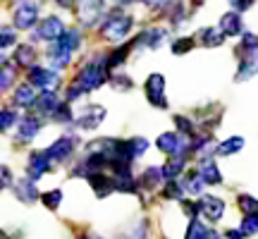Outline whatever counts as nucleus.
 <instances>
[{
	"mask_svg": "<svg viewBox=\"0 0 258 239\" xmlns=\"http://www.w3.org/2000/svg\"><path fill=\"white\" fill-rule=\"evenodd\" d=\"M241 46L246 48V50H256V48H258V38L253 36V34H244V36H241Z\"/></svg>",
	"mask_w": 258,
	"mask_h": 239,
	"instance_id": "44",
	"label": "nucleus"
},
{
	"mask_svg": "<svg viewBox=\"0 0 258 239\" xmlns=\"http://www.w3.org/2000/svg\"><path fill=\"white\" fill-rule=\"evenodd\" d=\"M74 146H77V141H74L72 137H60L57 141H53L50 146H48V156H50V160H67V158L72 156Z\"/></svg>",
	"mask_w": 258,
	"mask_h": 239,
	"instance_id": "10",
	"label": "nucleus"
},
{
	"mask_svg": "<svg viewBox=\"0 0 258 239\" xmlns=\"http://www.w3.org/2000/svg\"><path fill=\"white\" fill-rule=\"evenodd\" d=\"M12 101H15V105H19V108H31V105H36L38 98L34 96V84H22V86H17Z\"/></svg>",
	"mask_w": 258,
	"mask_h": 239,
	"instance_id": "15",
	"label": "nucleus"
},
{
	"mask_svg": "<svg viewBox=\"0 0 258 239\" xmlns=\"http://www.w3.org/2000/svg\"><path fill=\"white\" fill-rule=\"evenodd\" d=\"M38 17V8L34 0H27V3H22L15 8V15H12V24L15 29H31L34 27V22Z\"/></svg>",
	"mask_w": 258,
	"mask_h": 239,
	"instance_id": "6",
	"label": "nucleus"
},
{
	"mask_svg": "<svg viewBox=\"0 0 258 239\" xmlns=\"http://www.w3.org/2000/svg\"><path fill=\"white\" fill-rule=\"evenodd\" d=\"M15 122H17V112H15V110H3V115H0V125H3V129H5V132H8Z\"/></svg>",
	"mask_w": 258,
	"mask_h": 239,
	"instance_id": "40",
	"label": "nucleus"
},
{
	"mask_svg": "<svg viewBox=\"0 0 258 239\" xmlns=\"http://www.w3.org/2000/svg\"><path fill=\"white\" fill-rule=\"evenodd\" d=\"M175 122H177V129H179L182 134H186V137H189V134H191V132H194L191 119H186L184 115H177V117H175Z\"/></svg>",
	"mask_w": 258,
	"mask_h": 239,
	"instance_id": "41",
	"label": "nucleus"
},
{
	"mask_svg": "<svg viewBox=\"0 0 258 239\" xmlns=\"http://www.w3.org/2000/svg\"><path fill=\"white\" fill-rule=\"evenodd\" d=\"M146 5H151V8H158V5H165L167 0H144Z\"/></svg>",
	"mask_w": 258,
	"mask_h": 239,
	"instance_id": "48",
	"label": "nucleus"
},
{
	"mask_svg": "<svg viewBox=\"0 0 258 239\" xmlns=\"http://www.w3.org/2000/svg\"><path fill=\"white\" fill-rule=\"evenodd\" d=\"M15 74H17V67L5 57V60H3V74H0V86H3V91H8L10 84L15 82Z\"/></svg>",
	"mask_w": 258,
	"mask_h": 239,
	"instance_id": "29",
	"label": "nucleus"
},
{
	"mask_svg": "<svg viewBox=\"0 0 258 239\" xmlns=\"http://www.w3.org/2000/svg\"><path fill=\"white\" fill-rule=\"evenodd\" d=\"M163 180H165L163 167H146V170H144V177H141V184H144L146 189H156Z\"/></svg>",
	"mask_w": 258,
	"mask_h": 239,
	"instance_id": "26",
	"label": "nucleus"
},
{
	"mask_svg": "<svg viewBox=\"0 0 258 239\" xmlns=\"http://www.w3.org/2000/svg\"><path fill=\"white\" fill-rule=\"evenodd\" d=\"M129 29H132V17L124 15V12L117 8L105 17V24L101 27V34L105 38H110V41H122V38L129 34Z\"/></svg>",
	"mask_w": 258,
	"mask_h": 239,
	"instance_id": "1",
	"label": "nucleus"
},
{
	"mask_svg": "<svg viewBox=\"0 0 258 239\" xmlns=\"http://www.w3.org/2000/svg\"><path fill=\"white\" fill-rule=\"evenodd\" d=\"M241 232H244V234H256L258 232V213L244 215V220H241Z\"/></svg>",
	"mask_w": 258,
	"mask_h": 239,
	"instance_id": "35",
	"label": "nucleus"
},
{
	"mask_svg": "<svg viewBox=\"0 0 258 239\" xmlns=\"http://www.w3.org/2000/svg\"><path fill=\"white\" fill-rule=\"evenodd\" d=\"M244 137H230L225 139L222 144H218V156H234L237 151H241L244 148Z\"/></svg>",
	"mask_w": 258,
	"mask_h": 239,
	"instance_id": "22",
	"label": "nucleus"
},
{
	"mask_svg": "<svg viewBox=\"0 0 258 239\" xmlns=\"http://www.w3.org/2000/svg\"><path fill=\"white\" fill-rule=\"evenodd\" d=\"M53 117H55L57 122H70V119H72V112H70V108H67V103H62V105L57 108Z\"/></svg>",
	"mask_w": 258,
	"mask_h": 239,
	"instance_id": "42",
	"label": "nucleus"
},
{
	"mask_svg": "<svg viewBox=\"0 0 258 239\" xmlns=\"http://www.w3.org/2000/svg\"><path fill=\"white\" fill-rule=\"evenodd\" d=\"M105 67H108V65H103V63H86L82 67V72L77 74L74 84H77L84 93L96 91V89L105 82Z\"/></svg>",
	"mask_w": 258,
	"mask_h": 239,
	"instance_id": "2",
	"label": "nucleus"
},
{
	"mask_svg": "<svg viewBox=\"0 0 258 239\" xmlns=\"http://www.w3.org/2000/svg\"><path fill=\"white\" fill-rule=\"evenodd\" d=\"M103 10H105V3L103 0H79V22H82L84 27H93V24H98V19H101Z\"/></svg>",
	"mask_w": 258,
	"mask_h": 239,
	"instance_id": "5",
	"label": "nucleus"
},
{
	"mask_svg": "<svg viewBox=\"0 0 258 239\" xmlns=\"http://www.w3.org/2000/svg\"><path fill=\"white\" fill-rule=\"evenodd\" d=\"M120 5H129V3H134V0H117Z\"/></svg>",
	"mask_w": 258,
	"mask_h": 239,
	"instance_id": "51",
	"label": "nucleus"
},
{
	"mask_svg": "<svg viewBox=\"0 0 258 239\" xmlns=\"http://www.w3.org/2000/svg\"><path fill=\"white\" fill-rule=\"evenodd\" d=\"M203 184H206V180H203L201 172H189V175L184 177L182 187H184L186 194H194V196H199V194L203 192Z\"/></svg>",
	"mask_w": 258,
	"mask_h": 239,
	"instance_id": "23",
	"label": "nucleus"
},
{
	"mask_svg": "<svg viewBox=\"0 0 258 239\" xmlns=\"http://www.w3.org/2000/svg\"><path fill=\"white\" fill-rule=\"evenodd\" d=\"M17 38H15V29L12 27H3V34H0V46L3 48H8V46H12Z\"/></svg>",
	"mask_w": 258,
	"mask_h": 239,
	"instance_id": "39",
	"label": "nucleus"
},
{
	"mask_svg": "<svg viewBox=\"0 0 258 239\" xmlns=\"http://www.w3.org/2000/svg\"><path fill=\"white\" fill-rule=\"evenodd\" d=\"M41 201H43V206H46V208L55 211L57 206H60V201H62V192H60V189H53V192L41 194Z\"/></svg>",
	"mask_w": 258,
	"mask_h": 239,
	"instance_id": "32",
	"label": "nucleus"
},
{
	"mask_svg": "<svg viewBox=\"0 0 258 239\" xmlns=\"http://www.w3.org/2000/svg\"><path fill=\"white\" fill-rule=\"evenodd\" d=\"M12 60L17 65H24V67H34V60H36V48H34V43H19V46L15 48Z\"/></svg>",
	"mask_w": 258,
	"mask_h": 239,
	"instance_id": "18",
	"label": "nucleus"
},
{
	"mask_svg": "<svg viewBox=\"0 0 258 239\" xmlns=\"http://www.w3.org/2000/svg\"><path fill=\"white\" fill-rule=\"evenodd\" d=\"M182 194H184V187H182V182L167 180V187L163 189V199H182Z\"/></svg>",
	"mask_w": 258,
	"mask_h": 239,
	"instance_id": "33",
	"label": "nucleus"
},
{
	"mask_svg": "<svg viewBox=\"0 0 258 239\" xmlns=\"http://www.w3.org/2000/svg\"><path fill=\"white\" fill-rule=\"evenodd\" d=\"M105 115H108V110H105L103 105H89V108H84V110L79 112L77 125L82 129H96L103 119H105Z\"/></svg>",
	"mask_w": 258,
	"mask_h": 239,
	"instance_id": "7",
	"label": "nucleus"
},
{
	"mask_svg": "<svg viewBox=\"0 0 258 239\" xmlns=\"http://www.w3.org/2000/svg\"><path fill=\"white\" fill-rule=\"evenodd\" d=\"M253 72H256V67L251 65V60H244V63L239 65V72H237V82H244V79H249Z\"/></svg>",
	"mask_w": 258,
	"mask_h": 239,
	"instance_id": "38",
	"label": "nucleus"
},
{
	"mask_svg": "<svg viewBox=\"0 0 258 239\" xmlns=\"http://www.w3.org/2000/svg\"><path fill=\"white\" fill-rule=\"evenodd\" d=\"M239 208L244 211V215L258 213V201L251 196V194H241V196H239Z\"/></svg>",
	"mask_w": 258,
	"mask_h": 239,
	"instance_id": "34",
	"label": "nucleus"
},
{
	"mask_svg": "<svg viewBox=\"0 0 258 239\" xmlns=\"http://www.w3.org/2000/svg\"><path fill=\"white\" fill-rule=\"evenodd\" d=\"M146 98L156 108H167L165 101V77L163 74H148L146 79Z\"/></svg>",
	"mask_w": 258,
	"mask_h": 239,
	"instance_id": "4",
	"label": "nucleus"
},
{
	"mask_svg": "<svg viewBox=\"0 0 258 239\" xmlns=\"http://www.w3.org/2000/svg\"><path fill=\"white\" fill-rule=\"evenodd\" d=\"M38 129H41V122H38L36 117H24L17 127L19 141H31V139L38 134Z\"/></svg>",
	"mask_w": 258,
	"mask_h": 239,
	"instance_id": "19",
	"label": "nucleus"
},
{
	"mask_svg": "<svg viewBox=\"0 0 258 239\" xmlns=\"http://www.w3.org/2000/svg\"><path fill=\"white\" fill-rule=\"evenodd\" d=\"M50 156L48 153H31L29 156V177L31 180H38V177H43L50 170Z\"/></svg>",
	"mask_w": 258,
	"mask_h": 239,
	"instance_id": "12",
	"label": "nucleus"
},
{
	"mask_svg": "<svg viewBox=\"0 0 258 239\" xmlns=\"http://www.w3.org/2000/svg\"><path fill=\"white\" fill-rule=\"evenodd\" d=\"M10 184V167H3V187Z\"/></svg>",
	"mask_w": 258,
	"mask_h": 239,
	"instance_id": "47",
	"label": "nucleus"
},
{
	"mask_svg": "<svg viewBox=\"0 0 258 239\" xmlns=\"http://www.w3.org/2000/svg\"><path fill=\"white\" fill-rule=\"evenodd\" d=\"M208 232H211V230H206V225H203L201 220L191 218L189 227H186V239H206V237H208Z\"/></svg>",
	"mask_w": 258,
	"mask_h": 239,
	"instance_id": "30",
	"label": "nucleus"
},
{
	"mask_svg": "<svg viewBox=\"0 0 258 239\" xmlns=\"http://www.w3.org/2000/svg\"><path fill=\"white\" fill-rule=\"evenodd\" d=\"M199 36L203 38V41H201L203 46H208V48L220 46L222 41H225V34L220 31V27H218V29H211V27H208V29H201V34H199Z\"/></svg>",
	"mask_w": 258,
	"mask_h": 239,
	"instance_id": "27",
	"label": "nucleus"
},
{
	"mask_svg": "<svg viewBox=\"0 0 258 239\" xmlns=\"http://www.w3.org/2000/svg\"><path fill=\"white\" fill-rule=\"evenodd\" d=\"M62 103L55 96V91H43V96H38V101H36V108L41 112H46V115H55V110Z\"/></svg>",
	"mask_w": 258,
	"mask_h": 239,
	"instance_id": "20",
	"label": "nucleus"
},
{
	"mask_svg": "<svg viewBox=\"0 0 258 239\" xmlns=\"http://www.w3.org/2000/svg\"><path fill=\"white\" fill-rule=\"evenodd\" d=\"M110 86L117 89V91H129V89L134 86V82L129 79L127 74H117V77H110Z\"/></svg>",
	"mask_w": 258,
	"mask_h": 239,
	"instance_id": "36",
	"label": "nucleus"
},
{
	"mask_svg": "<svg viewBox=\"0 0 258 239\" xmlns=\"http://www.w3.org/2000/svg\"><path fill=\"white\" fill-rule=\"evenodd\" d=\"M165 38H167L165 29H146V31L137 38V43L139 46H148V48H160Z\"/></svg>",
	"mask_w": 258,
	"mask_h": 239,
	"instance_id": "17",
	"label": "nucleus"
},
{
	"mask_svg": "<svg viewBox=\"0 0 258 239\" xmlns=\"http://www.w3.org/2000/svg\"><path fill=\"white\" fill-rule=\"evenodd\" d=\"M199 172L203 175L206 184H220L222 182L220 170H218V165H215L213 160H203V163H201V170H199Z\"/></svg>",
	"mask_w": 258,
	"mask_h": 239,
	"instance_id": "25",
	"label": "nucleus"
},
{
	"mask_svg": "<svg viewBox=\"0 0 258 239\" xmlns=\"http://www.w3.org/2000/svg\"><path fill=\"white\" fill-rule=\"evenodd\" d=\"M218 27H220V31L225 36H237V34H241V17L237 12H225L220 17Z\"/></svg>",
	"mask_w": 258,
	"mask_h": 239,
	"instance_id": "16",
	"label": "nucleus"
},
{
	"mask_svg": "<svg viewBox=\"0 0 258 239\" xmlns=\"http://www.w3.org/2000/svg\"><path fill=\"white\" fill-rule=\"evenodd\" d=\"M244 237H246V234L241 232V227L239 230H227L225 232V239H244Z\"/></svg>",
	"mask_w": 258,
	"mask_h": 239,
	"instance_id": "46",
	"label": "nucleus"
},
{
	"mask_svg": "<svg viewBox=\"0 0 258 239\" xmlns=\"http://www.w3.org/2000/svg\"><path fill=\"white\" fill-rule=\"evenodd\" d=\"M86 180H89V184L93 187V192H96V196L98 199H103V196H108L110 192H115V177H105L101 175V172H91V175H86Z\"/></svg>",
	"mask_w": 258,
	"mask_h": 239,
	"instance_id": "13",
	"label": "nucleus"
},
{
	"mask_svg": "<svg viewBox=\"0 0 258 239\" xmlns=\"http://www.w3.org/2000/svg\"><path fill=\"white\" fill-rule=\"evenodd\" d=\"M206 239H220V234H218V232H208V237H206Z\"/></svg>",
	"mask_w": 258,
	"mask_h": 239,
	"instance_id": "50",
	"label": "nucleus"
},
{
	"mask_svg": "<svg viewBox=\"0 0 258 239\" xmlns=\"http://www.w3.org/2000/svg\"><path fill=\"white\" fill-rule=\"evenodd\" d=\"M12 192H15V196H17L19 201H24V203H34V201L38 199L36 180H31V177L17 180V182L12 184Z\"/></svg>",
	"mask_w": 258,
	"mask_h": 239,
	"instance_id": "11",
	"label": "nucleus"
},
{
	"mask_svg": "<svg viewBox=\"0 0 258 239\" xmlns=\"http://www.w3.org/2000/svg\"><path fill=\"white\" fill-rule=\"evenodd\" d=\"M232 5H234V10H249L253 5V0H232Z\"/></svg>",
	"mask_w": 258,
	"mask_h": 239,
	"instance_id": "45",
	"label": "nucleus"
},
{
	"mask_svg": "<svg viewBox=\"0 0 258 239\" xmlns=\"http://www.w3.org/2000/svg\"><path fill=\"white\" fill-rule=\"evenodd\" d=\"M79 43H82V36H79V31H77V29H64V34L57 38V46L62 48V50H67L70 55L79 48Z\"/></svg>",
	"mask_w": 258,
	"mask_h": 239,
	"instance_id": "21",
	"label": "nucleus"
},
{
	"mask_svg": "<svg viewBox=\"0 0 258 239\" xmlns=\"http://www.w3.org/2000/svg\"><path fill=\"white\" fill-rule=\"evenodd\" d=\"M57 5H62V8H72V0H57Z\"/></svg>",
	"mask_w": 258,
	"mask_h": 239,
	"instance_id": "49",
	"label": "nucleus"
},
{
	"mask_svg": "<svg viewBox=\"0 0 258 239\" xmlns=\"http://www.w3.org/2000/svg\"><path fill=\"white\" fill-rule=\"evenodd\" d=\"M29 84H34L36 89H43V91H55L57 84H60V77L48 67L34 65V67H29Z\"/></svg>",
	"mask_w": 258,
	"mask_h": 239,
	"instance_id": "3",
	"label": "nucleus"
},
{
	"mask_svg": "<svg viewBox=\"0 0 258 239\" xmlns=\"http://www.w3.org/2000/svg\"><path fill=\"white\" fill-rule=\"evenodd\" d=\"M182 170H184V156L175 153V156L165 163V167H163V175H165V180H175L177 175H182Z\"/></svg>",
	"mask_w": 258,
	"mask_h": 239,
	"instance_id": "24",
	"label": "nucleus"
},
{
	"mask_svg": "<svg viewBox=\"0 0 258 239\" xmlns=\"http://www.w3.org/2000/svg\"><path fill=\"white\" fill-rule=\"evenodd\" d=\"M194 48V38H177L175 43H172V53L175 55H184Z\"/></svg>",
	"mask_w": 258,
	"mask_h": 239,
	"instance_id": "37",
	"label": "nucleus"
},
{
	"mask_svg": "<svg viewBox=\"0 0 258 239\" xmlns=\"http://www.w3.org/2000/svg\"><path fill=\"white\" fill-rule=\"evenodd\" d=\"M132 144H134L137 156H141V153H146V151H148V139H144V137H134V139H132Z\"/></svg>",
	"mask_w": 258,
	"mask_h": 239,
	"instance_id": "43",
	"label": "nucleus"
},
{
	"mask_svg": "<svg viewBox=\"0 0 258 239\" xmlns=\"http://www.w3.org/2000/svg\"><path fill=\"white\" fill-rule=\"evenodd\" d=\"M132 46H134V43H124V46L115 48L110 55H108L105 65H108V67H117V65H122V63H124V60L129 57V50H132Z\"/></svg>",
	"mask_w": 258,
	"mask_h": 239,
	"instance_id": "28",
	"label": "nucleus"
},
{
	"mask_svg": "<svg viewBox=\"0 0 258 239\" xmlns=\"http://www.w3.org/2000/svg\"><path fill=\"white\" fill-rule=\"evenodd\" d=\"M158 148L163 153H167V156H175V153H179V148H182V137L177 132H165V134L158 137Z\"/></svg>",
	"mask_w": 258,
	"mask_h": 239,
	"instance_id": "14",
	"label": "nucleus"
},
{
	"mask_svg": "<svg viewBox=\"0 0 258 239\" xmlns=\"http://www.w3.org/2000/svg\"><path fill=\"white\" fill-rule=\"evenodd\" d=\"M36 34L46 41H57V38L64 34V24L60 17H46L43 22H38Z\"/></svg>",
	"mask_w": 258,
	"mask_h": 239,
	"instance_id": "9",
	"label": "nucleus"
},
{
	"mask_svg": "<svg viewBox=\"0 0 258 239\" xmlns=\"http://www.w3.org/2000/svg\"><path fill=\"white\" fill-rule=\"evenodd\" d=\"M199 211H201L211 222H218L222 215H225V201L218 199V196H201Z\"/></svg>",
	"mask_w": 258,
	"mask_h": 239,
	"instance_id": "8",
	"label": "nucleus"
},
{
	"mask_svg": "<svg viewBox=\"0 0 258 239\" xmlns=\"http://www.w3.org/2000/svg\"><path fill=\"white\" fill-rule=\"evenodd\" d=\"M48 55H50V60H53V63L57 65V67H64V65L70 63V53H67V50H62V48L57 46V41L55 43H53V46H50V50H48Z\"/></svg>",
	"mask_w": 258,
	"mask_h": 239,
	"instance_id": "31",
	"label": "nucleus"
}]
</instances>
